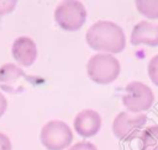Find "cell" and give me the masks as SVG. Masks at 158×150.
I'll list each match as a JSON object with an SVG mask.
<instances>
[{
  "mask_svg": "<svg viewBox=\"0 0 158 150\" xmlns=\"http://www.w3.org/2000/svg\"><path fill=\"white\" fill-rule=\"evenodd\" d=\"M68 150H98V149L93 143L83 140V141H78L77 144L72 145Z\"/></svg>",
  "mask_w": 158,
  "mask_h": 150,
  "instance_id": "obj_15",
  "label": "cell"
},
{
  "mask_svg": "<svg viewBox=\"0 0 158 150\" xmlns=\"http://www.w3.org/2000/svg\"><path fill=\"white\" fill-rule=\"evenodd\" d=\"M12 57L20 65H32L37 57V48L35 42L28 37L16 38L12 43Z\"/></svg>",
  "mask_w": 158,
  "mask_h": 150,
  "instance_id": "obj_10",
  "label": "cell"
},
{
  "mask_svg": "<svg viewBox=\"0 0 158 150\" xmlns=\"http://www.w3.org/2000/svg\"><path fill=\"white\" fill-rule=\"evenodd\" d=\"M131 43L133 45H149L158 47V23L149 21L138 22L131 33Z\"/></svg>",
  "mask_w": 158,
  "mask_h": 150,
  "instance_id": "obj_9",
  "label": "cell"
},
{
  "mask_svg": "<svg viewBox=\"0 0 158 150\" xmlns=\"http://www.w3.org/2000/svg\"><path fill=\"white\" fill-rule=\"evenodd\" d=\"M146 122L147 117L144 114L120 112L112 122V132L121 141H132L139 136Z\"/></svg>",
  "mask_w": 158,
  "mask_h": 150,
  "instance_id": "obj_5",
  "label": "cell"
},
{
  "mask_svg": "<svg viewBox=\"0 0 158 150\" xmlns=\"http://www.w3.org/2000/svg\"><path fill=\"white\" fill-rule=\"evenodd\" d=\"M148 76L151 81L158 86V54L154 55L148 63Z\"/></svg>",
  "mask_w": 158,
  "mask_h": 150,
  "instance_id": "obj_13",
  "label": "cell"
},
{
  "mask_svg": "<svg viewBox=\"0 0 158 150\" xmlns=\"http://www.w3.org/2000/svg\"><path fill=\"white\" fill-rule=\"evenodd\" d=\"M139 150H158V125H151L142 130L138 136Z\"/></svg>",
  "mask_w": 158,
  "mask_h": 150,
  "instance_id": "obj_11",
  "label": "cell"
},
{
  "mask_svg": "<svg viewBox=\"0 0 158 150\" xmlns=\"http://www.w3.org/2000/svg\"><path fill=\"white\" fill-rule=\"evenodd\" d=\"M101 128V117L96 111L84 109L79 112L74 118V129L75 132L84 136H94Z\"/></svg>",
  "mask_w": 158,
  "mask_h": 150,
  "instance_id": "obj_8",
  "label": "cell"
},
{
  "mask_svg": "<svg viewBox=\"0 0 158 150\" xmlns=\"http://www.w3.org/2000/svg\"><path fill=\"white\" fill-rule=\"evenodd\" d=\"M85 39L90 48L112 54L122 52L126 45L123 30L111 21L95 22L86 31Z\"/></svg>",
  "mask_w": 158,
  "mask_h": 150,
  "instance_id": "obj_1",
  "label": "cell"
},
{
  "mask_svg": "<svg viewBox=\"0 0 158 150\" xmlns=\"http://www.w3.org/2000/svg\"><path fill=\"white\" fill-rule=\"evenodd\" d=\"M154 96L146 84L139 81L130 82L125 87V92L122 95V103L131 112H143L151 108L153 105Z\"/></svg>",
  "mask_w": 158,
  "mask_h": 150,
  "instance_id": "obj_6",
  "label": "cell"
},
{
  "mask_svg": "<svg viewBox=\"0 0 158 150\" xmlns=\"http://www.w3.org/2000/svg\"><path fill=\"white\" fill-rule=\"evenodd\" d=\"M6 108H7V101H6V98H5V96L0 92V117L5 113V111H6Z\"/></svg>",
  "mask_w": 158,
  "mask_h": 150,
  "instance_id": "obj_17",
  "label": "cell"
},
{
  "mask_svg": "<svg viewBox=\"0 0 158 150\" xmlns=\"http://www.w3.org/2000/svg\"><path fill=\"white\" fill-rule=\"evenodd\" d=\"M136 7L137 11L143 16L151 20L158 18V0H137Z\"/></svg>",
  "mask_w": 158,
  "mask_h": 150,
  "instance_id": "obj_12",
  "label": "cell"
},
{
  "mask_svg": "<svg viewBox=\"0 0 158 150\" xmlns=\"http://www.w3.org/2000/svg\"><path fill=\"white\" fill-rule=\"evenodd\" d=\"M42 145L48 150H63L73 140V133L69 125L62 120H49L46 123L40 134Z\"/></svg>",
  "mask_w": 158,
  "mask_h": 150,
  "instance_id": "obj_4",
  "label": "cell"
},
{
  "mask_svg": "<svg viewBox=\"0 0 158 150\" xmlns=\"http://www.w3.org/2000/svg\"><path fill=\"white\" fill-rule=\"evenodd\" d=\"M15 5H16V1L14 0H1L0 1V16H4L9 12H11L14 9H15Z\"/></svg>",
  "mask_w": 158,
  "mask_h": 150,
  "instance_id": "obj_14",
  "label": "cell"
},
{
  "mask_svg": "<svg viewBox=\"0 0 158 150\" xmlns=\"http://www.w3.org/2000/svg\"><path fill=\"white\" fill-rule=\"evenodd\" d=\"M54 20L63 30L77 31L86 21V10L80 1H63L54 10Z\"/></svg>",
  "mask_w": 158,
  "mask_h": 150,
  "instance_id": "obj_3",
  "label": "cell"
},
{
  "mask_svg": "<svg viewBox=\"0 0 158 150\" xmlns=\"http://www.w3.org/2000/svg\"><path fill=\"white\" fill-rule=\"evenodd\" d=\"M120 70L121 66L118 60L114 55L105 53L93 55L86 64V73L89 77L99 85H107L115 81Z\"/></svg>",
  "mask_w": 158,
  "mask_h": 150,
  "instance_id": "obj_2",
  "label": "cell"
},
{
  "mask_svg": "<svg viewBox=\"0 0 158 150\" xmlns=\"http://www.w3.org/2000/svg\"><path fill=\"white\" fill-rule=\"evenodd\" d=\"M27 76L19 66L14 64H5L0 68V85L7 92H17L22 89L25 82H30Z\"/></svg>",
  "mask_w": 158,
  "mask_h": 150,
  "instance_id": "obj_7",
  "label": "cell"
},
{
  "mask_svg": "<svg viewBox=\"0 0 158 150\" xmlns=\"http://www.w3.org/2000/svg\"><path fill=\"white\" fill-rule=\"evenodd\" d=\"M0 150H12L10 139L2 133H0Z\"/></svg>",
  "mask_w": 158,
  "mask_h": 150,
  "instance_id": "obj_16",
  "label": "cell"
}]
</instances>
